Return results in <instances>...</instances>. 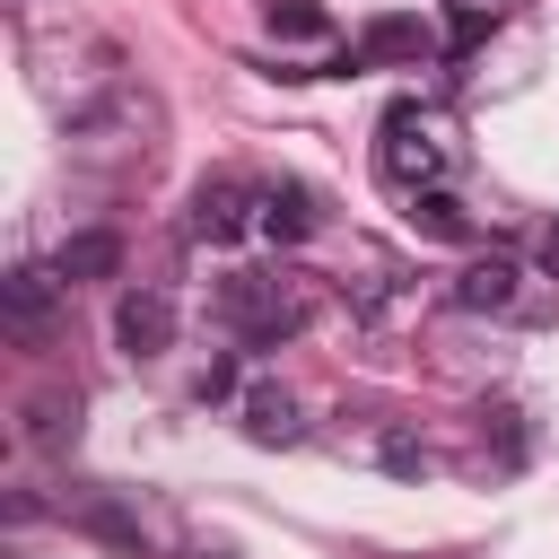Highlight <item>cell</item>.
I'll list each match as a JSON object with an SVG mask.
<instances>
[{"instance_id": "obj_4", "label": "cell", "mask_w": 559, "mask_h": 559, "mask_svg": "<svg viewBox=\"0 0 559 559\" xmlns=\"http://www.w3.org/2000/svg\"><path fill=\"white\" fill-rule=\"evenodd\" d=\"M175 341V297L166 288H122L114 297V349L122 358H157Z\"/></svg>"}, {"instance_id": "obj_7", "label": "cell", "mask_w": 559, "mask_h": 559, "mask_svg": "<svg viewBox=\"0 0 559 559\" xmlns=\"http://www.w3.org/2000/svg\"><path fill=\"white\" fill-rule=\"evenodd\" d=\"M114 271H122V236L114 227H70L52 245V280L61 288H87V280H114Z\"/></svg>"}, {"instance_id": "obj_12", "label": "cell", "mask_w": 559, "mask_h": 559, "mask_svg": "<svg viewBox=\"0 0 559 559\" xmlns=\"http://www.w3.org/2000/svg\"><path fill=\"white\" fill-rule=\"evenodd\" d=\"M271 35L280 44H323L332 17H323V0H271Z\"/></svg>"}, {"instance_id": "obj_11", "label": "cell", "mask_w": 559, "mask_h": 559, "mask_svg": "<svg viewBox=\"0 0 559 559\" xmlns=\"http://www.w3.org/2000/svg\"><path fill=\"white\" fill-rule=\"evenodd\" d=\"M245 437H253V445H297V402H288L280 384H253V393H245Z\"/></svg>"}, {"instance_id": "obj_17", "label": "cell", "mask_w": 559, "mask_h": 559, "mask_svg": "<svg viewBox=\"0 0 559 559\" xmlns=\"http://www.w3.org/2000/svg\"><path fill=\"white\" fill-rule=\"evenodd\" d=\"M192 393H201V402H227V393H236V358H210V367H201V384H192Z\"/></svg>"}, {"instance_id": "obj_2", "label": "cell", "mask_w": 559, "mask_h": 559, "mask_svg": "<svg viewBox=\"0 0 559 559\" xmlns=\"http://www.w3.org/2000/svg\"><path fill=\"white\" fill-rule=\"evenodd\" d=\"M376 166L402 183V192H428V183H445V140L428 131V114L402 96V105H384V140H376Z\"/></svg>"}, {"instance_id": "obj_1", "label": "cell", "mask_w": 559, "mask_h": 559, "mask_svg": "<svg viewBox=\"0 0 559 559\" xmlns=\"http://www.w3.org/2000/svg\"><path fill=\"white\" fill-rule=\"evenodd\" d=\"M218 323L245 341V349H280V341H297L306 332V297L288 288V280H262V271H236V280H218Z\"/></svg>"}, {"instance_id": "obj_14", "label": "cell", "mask_w": 559, "mask_h": 559, "mask_svg": "<svg viewBox=\"0 0 559 559\" xmlns=\"http://www.w3.org/2000/svg\"><path fill=\"white\" fill-rule=\"evenodd\" d=\"M376 463H384V472H402V480H419L437 454H428V437H411V428H384V437H376Z\"/></svg>"}, {"instance_id": "obj_16", "label": "cell", "mask_w": 559, "mask_h": 559, "mask_svg": "<svg viewBox=\"0 0 559 559\" xmlns=\"http://www.w3.org/2000/svg\"><path fill=\"white\" fill-rule=\"evenodd\" d=\"M489 26H498V17H489L480 0H454V17H445V44H454V52H472V44H489Z\"/></svg>"}, {"instance_id": "obj_18", "label": "cell", "mask_w": 559, "mask_h": 559, "mask_svg": "<svg viewBox=\"0 0 559 559\" xmlns=\"http://www.w3.org/2000/svg\"><path fill=\"white\" fill-rule=\"evenodd\" d=\"M542 262H550V271H559V227H542Z\"/></svg>"}, {"instance_id": "obj_6", "label": "cell", "mask_w": 559, "mask_h": 559, "mask_svg": "<svg viewBox=\"0 0 559 559\" xmlns=\"http://www.w3.org/2000/svg\"><path fill=\"white\" fill-rule=\"evenodd\" d=\"M445 297H454L463 314H515V306H524V271H515L507 253H489V262H463Z\"/></svg>"}, {"instance_id": "obj_3", "label": "cell", "mask_w": 559, "mask_h": 559, "mask_svg": "<svg viewBox=\"0 0 559 559\" xmlns=\"http://www.w3.org/2000/svg\"><path fill=\"white\" fill-rule=\"evenodd\" d=\"M253 218H262V192H245L236 175H210V183H192L183 236H192V245H236V236H245Z\"/></svg>"}, {"instance_id": "obj_8", "label": "cell", "mask_w": 559, "mask_h": 559, "mask_svg": "<svg viewBox=\"0 0 559 559\" xmlns=\"http://www.w3.org/2000/svg\"><path fill=\"white\" fill-rule=\"evenodd\" d=\"M253 227H262L271 245H306V236L323 227V210H314V192H306V183H271V192H262V218H253Z\"/></svg>"}, {"instance_id": "obj_13", "label": "cell", "mask_w": 559, "mask_h": 559, "mask_svg": "<svg viewBox=\"0 0 559 559\" xmlns=\"http://www.w3.org/2000/svg\"><path fill=\"white\" fill-rule=\"evenodd\" d=\"M35 445H70L79 437V393H35Z\"/></svg>"}, {"instance_id": "obj_5", "label": "cell", "mask_w": 559, "mask_h": 559, "mask_svg": "<svg viewBox=\"0 0 559 559\" xmlns=\"http://www.w3.org/2000/svg\"><path fill=\"white\" fill-rule=\"evenodd\" d=\"M52 297H61V280H52V271H35V262H17V271L0 280V306H9V332H17L26 349H44V341H52Z\"/></svg>"}, {"instance_id": "obj_15", "label": "cell", "mask_w": 559, "mask_h": 559, "mask_svg": "<svg viewBox=\"0 0 559 559\" xmlns=\"http://www.w3.org/2000/svg\"><path fill=\"white\" fill-rule=\"evenodd\" d=\"M79 524H87L96 542H114V550H140V524H131L122 507H105V498H87V507H79Z\"/></svg>"}, {"instance_id": "obj_19", "label": "cell", "mask_w": 559, "mask_h": 559, "mask_svg": "<svg viewBox=\"0 0 559 559\" xmlns=\"http://www.w3.org/2000/svg\"><path fill=\"white\" fill-rule=\"evenodd\" d=\"M192 559H236V550H218V542H201V550H192Z\"/></svg>"}, {"instance_id": "obj_9", "label": "cell", "mask_w": 559, "mask_h": 559, "mask_svg": "<svg viewBox=\"0 0 559 559\" xmlns=\"http://www.w3.org/2000/svg\"><path fill=\"white\" fill-rule=\"evenodd\" d=\"M419 52H428V26H419V17H402V9L358 26V61H419Z\"/></svg>"}, {"instance_id": "obj_10", "label": "cell", "mask_w": 559, "mask_h": 559, "mask_svg": "<svg viewBox=\"0 0 559 559\" xmlns=\"http://www.w3.org/2000/svg\"><path fill=\"white\" fill-rule=\"evenodd\" d=\"M411 227L428 236V245H472V210L445 192V183H428V192H411Z\"/></svg>"}]
</instances>
